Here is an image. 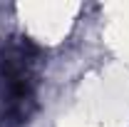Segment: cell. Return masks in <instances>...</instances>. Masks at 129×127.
<instances>
[{"mask_svg":"<svg viewBox=\"0 0 129 127\" xmlns=\"http://www.w3.org/2000/svg\"><path fill=\"white\" fill-rule=\"evenodd\" d=\"M45 50L27 35L0 43V127H25L37 112Z\"/></svg>","mask_w":129,"mask_h":127,"instance_id":"1","label":"cell"}]
</instances>
